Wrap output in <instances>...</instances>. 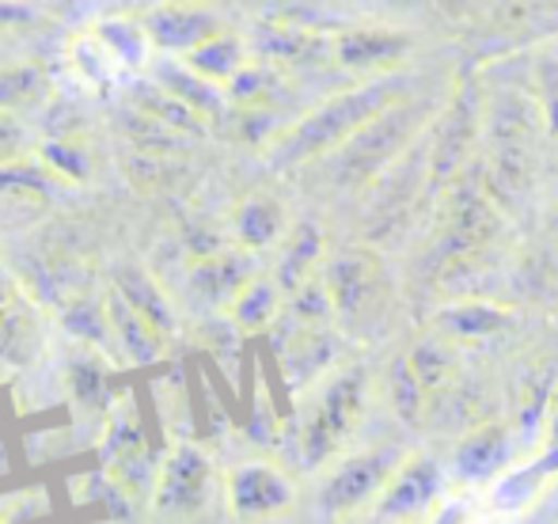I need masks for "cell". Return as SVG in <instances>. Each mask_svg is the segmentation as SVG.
Masks as SVG:
<instances>
[{
  "mask_svg": "<svg viewBox=\"0 0 558 524\" xmlns=\"http://www.w3.org/2000/svg\"><path fill=\"white\" fill-rule=\"evenodd\" d=\"M391 103H396V96L384 81L345 92V96H331L327 103H319L316 111H308L301 122H293L286 133L270 141V163L274 168H301V163L312 160H327L353 133L365 130L376 114L388 111Z\"/></svg>",
  "mask_w": 558,
  "mask_h": 524,
  "instance_id": "1",
  "label": "cell"
},
{
  "mask_svg": "<svg viewBox=\"0 0 558 524\" xmlns=\"http://www.w3.org/2000/svg\"><path fill=\"white\" fill-rule=\"evenodd\" d=\"M368 403V373L361 365L342 369L319 388L312 411L304 414L301 426V456L308 467H319L338 452V444H345V437L357 429L361 414Z\"/></svg>",
  "mask_w": 558,
  "mask_h": 524,
  "instance_id": "2",
  "label": "cell"
},
{
  "mask_svg": "<svg viewBox=\"0 0 558 524\" xmlns=\"http://www.w3.org/2000/svg\"><path fill=\"white\" fill-rule=\"evenodd\" d=\"M422 126V114H414L411 107L391 103L384 114H376L365 130H357L345 141L338 153L327 156V163L335 168L338 186H368L399 160V153L407 148L411 133Z\"/></svg>",
  "mask_w": 558,
  "mask_h": 524,
  "instance_id": "3",
  "label": "cell"
},
{
  "mask_svg": "<svg viewBox=\"0 0 558 524\" xmlns=\"http://www.w3.org/2000/svg\"><path fill=\"white\" fill-rule=\"evenodd\" d=\"M331 296L335 319L342 327H365L373 324V316L380 312L384 293H388V273L376 252L368 247H345V252L331 255L319 270Z\"/></svg>",
  "mask_w": 558,
  "mask_h": 524,
  "instance_id": "4",
  "label": "cell"
},
{
  "mask_svg": "<svg viewBox=\"0 0 558 524\" xmlns=\"http://www.w3.org/2000/svg\"><path fill=\"white\" fill-rule=\"evenodd\" d=\"M407 460V449L399 444H376L357 456H345L327 472L324 487H319V510L331 517H350V513L373 510V502L384 495L388 479L399 472Z\"/></svg>",
  "mask_w": 558,
  "mask_h": 524,
  "instance_id": "5",
  "label": "cell"
},
{
  "mask_svg": "<svg viewBox=\"0 0 558 524\" xmlns=\"http://www.w3.org/2000/svg\"><path fill=\"white\" fill-rule=\"evenodd\" d=\"M445 467L434 456L407 452L384 495L373 502V524H429L445 510Z\"/></svg>",
  "mask_w": 558,
  "mask_h": 524,
  "instance_id": "6",
  "label": "cell"
},
{
  "mask_svg": "<svg viewBox=\"0 0 558 524\" xmlns=\"http://www.w3.org/2000/svg\"><path fill=\"white\" fill-rule=\"evenodd\" d=\"M293 498L296 490L289 483V475L278 472L274 464H240L228 475V505L243 521L286 513L293 505Z\"/></svg>",
  "mask_w": 558,
  "mask_h": 524,
  "instance_id": "7",
  "label": "cell"
},
{
  "mask_svg": "<svg viewBox=\"0 0 558 524\" xmlns=\"http://www.w3.org/2000/svg\"><path fill=\"white\" fill-rule=\"evenodd\" d=\"M214 490V464L194 444H179L156 479V505L160 510H198Z\"/></svg>",
  "mask_w": 558,
  "mask_h": 524,
  "instance_id": "8",
  "label": "cell"
},
{
  "mask_svg": "<svg viewBox=\"0 0 558 524\" xmlns=\"http://www.w3.org/2000/svg\"><path fill=\"white\" fill-rule=\"evenodd\" d=\"M145 27H148V35H153V46L186 58V53L198 50L202 42L221 35L225 20L202 4H160L156 12L145 15Z\"/></svg>",
  "mask_w": 558,
  "mask_h": 524,
  "instance_id": "9",
  "label": "cell"
},
{
  "mask_svg": "<svg viewBox=\"0 0 558 524\" xmlns=\"http://www.w3.org/2000/svg\"><path fill=\"white\" fill-rule=\"evenodd\" d=\"M513 460V429L506 422H483L456 444V475L468 483H490Z\"/></svg>",
  "mask_w": 558,
  "mask_h": 524,
  "instance_id": "10",
  "label": "cell"
},
{
  "mask_svg": "<svg viewBox=\"0 0 558 524\" xmlns=\"http://www.w3.org/2000/svg\"><path fill=\"white\" fill-rule=\"evenodd\" d=\"M38 350V312L23 285L0 270V362H27Z\"/></svg>",
  "mask_w": 558,
  "mask_h": 524,
  "instance_id": "11",
  "label": "cell"
},
{
  "mask_svg": "<svg viewBox=\"0 0 558 524\" xmlns=\"http://www.w3.org/2000/svg\"><path fill=\"white\" fill-rule=\"evenodd\" d=\"M232 236L243 252H266L289 236V214L274 194H247L232 214Z\"/></svg>",
  "mask_w": 558,
  "mask_h": 524,
  "instance_id": "12",
  "label": "cell"
},
{
  "mask_svg": "<svg viewBox=\"0 0 558 524\" xmlns=\"http://www.w3.org/2000/svg\"><path fill=\"white\" fill-rule=\"evenodd\" d=\"M255 278V263H251V252H209L206 259L194 266L191 285L202 301L209 304H232L240 296V289Z\"/></svg>",
  "mask_w": 558,
  "mask_h": 524,
  "instance_id": "13",
  "label": "cell"
},
{
  "mask_svg": "<svg viewBox=\"0 0 558 524\" xmlns=\"http://www.w3.org/2000/svg\"><path fill=\"white\" fill-rule=\"evenodd\" d=\"M411 42L407 35H388V31H353L335 42V61L350 73H384L407 58Z\"/></svg>",
  "mask_w": 558,
  "mask_h": 524,
  "instance_id": "14",
  "label": "cell"
},
{
  "mask_svg": "<svg viewBox=\"0 0 558 524\" xmlns=\"http://www.w3.org/2000/svg\"><path fill=\"white\" fill-rule=\"evenodd\" d=\"M513 312L506 304H490V301H460L448 304L437 312V331L448 334L456 346H471V342L494 339L498 331H506Z\"/></svg>",
  "mask_w": 558,
  "mask_h": 524,
  "instance_id": "15",
  "label": "cell"
},
{
  "mask_svg": "<svg viewBox=\"0 0 558 524\" xmlns=\"http://www.w3.org/2000/svg\"><path fill=\"white\" fill-rule=\"evenodd\" d=\"M183 61L198 76L214 81L217 88H232V84L251 69V46L243 42L240 35H232V31H221V35H214L209 42H202L198 50L186 53Z\"/></svg>",
  "mask_w": 558,
  "mask_h": 524,
  "instance_id": "16",
  "label": "cell"
},
{
  "mask_svg": "<svg viewBox=\"0 0 558 524\" xmlns=\"http://www.w3.org/2000/svg\"><path fill=\"white\" fill-rule=\"evenodd\" d=\"M316 266H324V229L312 221H301L289 229V236L281 240V259H278V285L286 293L301 289L304 281L316 278Z\"/></svg>",
  "mask_w": 558,
  "mask_h": 524,
  "instance_id": "17",
  "label": "cell"
},
{
  "mask_svg": "<svg viewBox=\"0 0 558 524\" xmlns=\"http://www.w3.org/2000/svg\"><path fill=\"white\" fill-rule=\"evenodd\" d=\"M107 316H111V342L130 362H156L160 357L163 334L118 289L111 293V301H107Z\"/></svg>",
  "mask_w": 558,
  "mask_h": 524,
  "instance_id": "18",
  "label": "cell"
},
{
  "mask_svg": "<svg viewBox=\"0 0 558 524\" xmlns=\"http://www.w3.org/2000/svg\"><path fill=\"white\" fill-rule=\"evenodd\" d=\"M281 312H286V289L278 285V278H263V273H255L240 289V296L228 304V316L243 334H258L274 327Z\"/></svg>",
  "mask_w": 558,
  "mask_h": 524,
  "instance_id": "19",
  "label": "cell"
},
{
  "mask_svg": "<svg viewBox=\"0 0 558 524\" xmlns=\"http://www.w3.org/2000/svg\"><path fill=\"white\" fill-rule=\"evenodd\" d=\"M107 460L114 467V483H122V487L141 490V483L148 479V444L130 411L114 418L111 437H107Z\"/></svg>",
  "mask_w": 558,
  "mask_h": 524,
  "instance_id": "20",
  "label": "cell"
},
{
  "mask_svg": "<svg viewBox=\"0 0 558 524\" xmlns=\"http://www.w3.org/2000/svg\"><path fill=\"white\" fill-rule=\"evenodd\" d=\"M407 362H411L418 385L426 388V395H437L441 388H448L460 373V346H456L448 334L429 331L426 339H418L407 350Z\"/></svg>",
  "mask_w": 558,
  "mask_h": 524,
  "instance_id": "21",
  "label": "cell"
},
{
  "mask_svg": "<svg viewBox=\"0 0 558 524\" xmlns=\"http://www.w3.org/2000/svg\"><path fill=\"white\" fill-rule=\"evenodd\" d=\"M160 88L168 92V96H175L183 107H191V111L198 114V119H214V114L225 107L221 88H217L214 81H206V76L194 73V69L186 65V61L160 69Z\"/></svg>",
  "mask_w": 558,
  "mask_h": 524,
  "instance_id": "22",
  "label": "cell"
},
{
  "mask_svg": "<svg viewBox=\"0 0 558 524\" xmlns=\"http://www.w3.org/2000/svg\"><path fill=\"white\" fill-rule=\"evenodd\" d=\"M335 357V346H331V334L324 327H301V331L289 339V350H286V369H289V380L293 385H304L308 377L324 373Z\"/></svg>",
  "mask_w": 558,
  "mask_h": 524,
  "instance_id": "23",
  "label": "cell"
},
{
  "mask_svg": "<svg viewBox=\"0 0 558 524\" xmlns=\"http://www.w3.org/2000/svg\"><path fill=\"white\" fill-rule=\"evenodd\" d=\"M118 293H122L125 301H130L133 308H137L160 334H168L171 327H175V316H171L168 296L156 289V281L148 278L145 270H125L122 278H118Z\"/></svg>",
  "mask_w": 558,
  "mask_h": 524,
  "instance_id": "24",
  "label": "cell"
},
{
  "mask_svg": "<svg viewBox=\"0 0 558 524\" xmlns=\"http://www.w3.org/2000/svg\"><path fill=\"white\" fill-rule=\"evenodd\" d=\"M96 31L107 38V46L118 53L125 69H141L153 50V35H148L145 20H130V15H114V20L96 23Z\"/></svg>",
  "mask_w": 558,
  "mask_h": 524,
  "instance_id": "25",
  "label": "cell"
},
{
  "mask_svg": "<svg viewBox=\"0 0 558 524\" xmlns=\"http://www.w3.org/2000/svg\"><path fill=\"white\" fill-rule=\"evenodd\" d=\"M69 58H73V65L96 84L114 81L118 73H125V65L118 61V53L107 46V38L99 35L96 27L81 31V35L73 38V46H69Z\"/></svg>",
  "mask_w": 558,
  "mask_h": 524,
  "instance_id": "26",
  "label": "cell"
},
{
  "mask_svg": "<svg viewBox=\"0 0 558 524\" xmlns=\"http://www.w3.org/2000/svg\"><path fill=\"white\" fill-rule=\"evenodd\" d=\"M388 399H391V411H396L407 426H418L422 414H426L429 395H426V388L418 385V377H414L407 354L396 357V362H391V369H388Z\"/></svg>",
  "mask_w": 558,
  "mask_h": 524,
  "instance_id": "27",
  "label": "cell"
},
{
  "mask_svg": "<svg viewBox=\"0 0 558 524\" xmlns=\"http://www.w3.org/2000/svg\"><path fill=\"white\" fill-rule=\"evenodd\" d=\"M46 76L38 65H8L0 69V111L12 114L15 107H27L35 99H43Z\"/></svg>",
  "mask_w": 558,
  "mask_h": 524,
  "instance_id": "28",
  "label": "cell"
},
{
  "mask_svg": "<svg viewBox=\"0 0 558 524\" xmlns=\"http://www.w3.org/2000/svg\"><path fill=\"white\" fill-rule=\"evenodd\" d=\"M43 156H46V168H50L58 179H69V183H76V179L88 175V153H84L81 145L53 141V145H46Z\"/></svg>",
  "mask_w": 558,
  "mask_h": 524,
  "instance_id": "29",
  "label": "cell"
},
{
  "mask_svg": "<svg viewBox=\"0 0 558 524\" xmlns=\"http://www.w3.org/2000/svg\"><path fill=\"white\" fill-rule=\"evenodd\" d=\"M536 107L544 126L558 133V61H539L536 69Z\"/></svg>",
  "mask_w": 558,
  "mask_h": 524,
  "instance_id": "30",
  "label": "cell"
},
{
  "mask_svg": "<svg viewBox=\"0 0 558 524\" xmlns=\"http://www.w3.org/2000/svg\"><path fill=\"white\" fill-rule=\"evenodd\" d=\"M69 385H73V392L81 399L96 403V399H104L107 392V373L96 365V357H81V362L69 369Z\"/></svg>",
  "mask_w": 558,
  "mask_h": 524,
  "instance_id": "31",
  "label": "cell"
},
{
  "mask_svg": "<svg viewBox=\"0 0 558 524\" xmlns=\"http://www.w3.org/2000/svg\"><path fill=\"white\" fill-rule=\"evenodd\" d=\"M23 160V126L15 122V114L0 111V168Z\"/></svg>",
  "mask_w": 558,
  "mask_h": 524,
  "instance_id": "32",
  "label": "cell"
},
{
  "mask_svg": "<svg viewBox=\"0 0 558 524\" xmlns=\"http://www.w3.org/2000/svg\"><path fill=\"white\" fill-rule=\"evenodd\" d=\"M35 20H38V8L31 0H0V35L31 27Z\"/></svg>",
  "mask_w": 558,
  "mask_h": 524,
  "instance_id": "33",
  "label": "cell"
},
{
  "mask_svg": "<svg viewBox=\"0 0 558 524\" xmlns=\"http://www.w3.org/2000/svg\"><path fill=\"white\" fill-rule=\"evenodd\" d=\"M547 444L558 449V388H555V399H551V411H547Z\"/></svg>",
  "mask_w": 558,
  "mask_h": 524,
  "instance_id": "34",
  "label": "cell"
},
{
  "mask_svg": "<svg viewBox=\"0 0 558 524\" xmlns=\"http://www.w3.org/2000/svg\"><path fill=\"white\" fill-rule=\"evenodd\" d=\"M547 224H551V232H555V236H558V206L551 209V221H547Z\"/></svg>",
  "mask_w": 558,
  "mask_h": 524,
  "instance_id": "35",
  "label": "cell"
},
{
  "mask_svg": "<svg viewBox=\"0 0 558 524\" xmlns=\"http://www.w3.org/2000/svg\"><path fill=\"white\" fill-rule=\"evenodd\" d=\"M429 524H448V521H445V513H441V517H437V521H429Z\"/></svg>",
  "mask_w": 558,
  "mask_h": 524,
  "instance_id": "36",
  "label": "cell"
}]
</instances>
